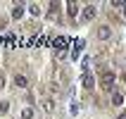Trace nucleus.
<instances>
[{"label": "nucleus", "instance_id": "obj_4", "mask_svg": "<svg viewBox=\"0 0 126 119\" xmlns=\"http://www.w3.org/2000/svg\"><path fill=\"white\" fill-rule=\"evenodd\" d=\"M110 36H112V29H110V26H100V29H98V38H102V41H107Z\"/></svg>", "mask_w": 126, "mask_h": 119}, {"label": "nucleus", "instance_id": "obj_16", "mask_svg": "<svg viewBox=\"0 0 126 119\" xmlns=\"http://www.w3.org/2000/svg\"><path fill=\"white\" fill-rule=\"evenodd\" d=\"M69 110H71V114H79V102H76V100H71V107H69Z\"/></svg>", "mask_w": 126, "mask_h": 119}, {"label": "nucleus", "instance_id": "obj_9", "mask_svg": "<svg viewBox=\"0 0 126 119\" xmlns=\"http://www.w3.org/2000/svg\"><path fill=\"white\" fill-rule=\"evenodd\" d=\"M121 102H124V95H121V93H114L112 95V105H121Z\"/></svg>", "mask_w": 126, "mask_h": 119}, {"label": "nucleus", "instance_id": "obj_15", "mask_svg": "<svg viewBox=\"0 0 126 119\" xmlns=\"http://www.w3.org/2000/svg\"><path fill=\"white\" fill-rule=\"evenodd\" d=\"M7 110H10V102L2 100V102H0V114H7Z\"/></svg>", "mask_w": 126, "mask_h": 119}, {"label": "nucleus", "instance_id": "obj_14", "mask_svg": "<svg viewBox=\"0 0 126 119\" xmlns=\"http://www.w3.org/2000/svg\"><path fill=\"white\" fill-rule=\"evenodd\" d=\"M29 12H31V14H36V17H38V14H41V7H38V5H29Z\"/></svg>", "mask_w": 126, "mask_h": 119}, {"label": "nucleus", "instance_id": "obj_19", "mask_svg": "<svg viewBox=\"0 0 126 119\" xmlns=\"http://www.w3.org/2000/svg\"><path fill=\"white\" fill-rule=\"evenodd\" d=\"M117 119H126V112H121V114H119V117H117Z\"/></svg>", "mask_w": 126, "mask_h": 119}, {"label": "nucleus", "instance_id": "obj_20", "mask_svg": "<svg viewBox=\"0 0 126 119\" xmlns=\"http://www.w3.org/2000/svg\"><path fill=\"white\" fill-rule=\"evenodd\" d=\"M124 81H126V71H124Z\"/></svg>", "mask_w": 126, "mask_h": 119}, {"label": "nucleus", "instance_id": "obj_21", "mask_svg": "<svg viewBox=\"0 0 126 119\" xmlns=\"http://www.w3.org/2000/svg\"><path fill=\"white\" fill-rule=\"evenodd\" d=\"M124 17H126V7H124Z\"/></svg>", "mask_w": 126, "mask_h": 119}, {"label": "nucleus", "instance_id": "obj_1", "mask_svg": "<svg viewBox=\"0 0 126 119\" xmlns=\"http://www.w3.org/2000/svg\"><path fill=\"white\" fill-rule=\"evenodd\" d=\"M100 88H105V91H112L114 88V71L105 69L100 74Z\"/></svg>", "mask_w": 126, "mask_h": 119}, {"label": "nucleus", "instance_id": "obj_6", "mask_svg": "<svg viewBox=\"0 0 126 119\" xmlns=\"http://www.w3.org/2000/svg\"><path fill=\"white\" fill-rule=\"evenodd\" d=\"M14 84L19 86V88H26V86H29V79L24 76V74H17V76H14Z\"/></svg>", "mask_w": 126, "mask_h": 119}, {"label": "nucleus", "instance_id": "obj_17", "mask_svg": "<svg viewBox=\"0 0 126 119\" xmlns=\"http://www.w3.org/2000/svg\"><path fill=\"white\" fill-rule=\"evenodd\" d=\"M112 7H126V2H121V0H114V2H112Z\"/></svg>", "mask_w": 126, "mask_h": 119}, {"label": "nucleus", "instance_id": "obj_3", "mask_svg": "<svg viewBox=\"0 0 126 119\" xmlns=\"http://www.w3.org/2000/svg\"><path fill=\"white\" fill-rule=\"evenodd\" d=\"M81 50H83V41L79 38V41L74 43V50H71V60H79V57H81Z\"/></svg>", "mask_w": 126, "mask_h": 119}, {"label": "nucleus", "instance_id": "obj_11", "mask_svg": "<svg viewBox=\"0 0 126 119\" xmlns=\"http://www.w3.org/2000/svg\"><path fill=\"white\" fill-rule=\"evenodd\" d=\"M43 107H45V112H55V102H52V100H45Z\"/></svg>", "mask_w": 126, "mask_h": 119}, {"label": "nucleus", "instance_id": "obj_13", "mask_svg": "<svg viewBox=\"0 0 126 119\" xmlns=\"http://www.w3.org/2000/svg\"><path fill=\"white\" fill-rule=\"evenodd\" d=\"M88 67H91V57H86L83 62H81V69H83V74H88Z\"/></svg>", "mask_w": 126, "mask_h": 119}, {"label": "nucleus", "instance_id": "obj_12", "mask_svg": "<svg viewBox=\"0 0 126 119\" xmlns=\"http://www.w3.org/2000/svg\"><path fill=\"white\" fill-rule=\"evenodd\" d=\"M55 45H57V52H62V48L67 45V38H57V41H55Z\"/></svg>", "mask_w": 126, "mask_h": 119}, {"label": "nucleus", "instance_id": "obj_18", "mask_svg": "<svg viewBox=\"0 0 126 119\" xmlns=\"http://www.w3.org/2000/svg\"><path fill=\"white\" fill-rule=\"evenodd\" d=\"M2 86H5V76H0V88H2Z\"/></svg>", "mask_w": 126, "mask_h": 119}, {"label": "nucleus", "instance_id": "obj_7", "mask_svg": "<svg viewBox=\"0 0 126 119\" xmlns=\"http://www.w3.org/2000/svg\"><path fill=\"white\" fill-rule=\"evenodd\" d=\"M81 84H83V88H93V86H95V79H93L91 74H83V79H81Z\"/></svg>", "mask_w": 126, "mask_h": 119}, {"label": "nucleus", "instance_id": "obj_5", "mask_svg": "<svg viewBox=\"0 0 126 119\" xmlns=\"http://www.w3.org/2000/svg\"><path fill=\"white\" fill-rule=\"evenodd\" d=\"M24 10H26V7L21 5V2H19V5H14V7H12V19H21V14H24Z\"/></svg>", "mask_w": 126, "mask_h": 119}, {"label": "nucleus", "instance_id": "obj_2", "mask_svg": "<svg viewBox=\"0 0 126 119\" xmlns=\"http://www.w3.org/2000/svg\"><path fill=\"white\" fill-rule=\"evenodd\" d=\"M95 14H98L95 5H88V7H83V12H81V19H83V21H93V19H95Z\"/></svg>", "mask_w": 126, "mask_h": 119}, {"label": "nucleus", "instance_id": "obj_10", "mask_svg": "<svg viewBox=\"0 0 126 119\" xmlns=\"http://www.w3.org/2000/svg\"><path fill=\"white\" fill-rule=\"evenodd\" d=\"M33 117V110H31V107H24V110H21V119H31Z\"/></svg>", "mask_w": 126, "mask_h": 119}, {"label": "nucleus", "instance_id": "obj_8", "mask_svg": "<svg viewBox=\"0 0 126 119\" xmlns=\"http://www.w3.org/2000/svg\"><path fill=\"white\" fill-rule=\"evenodd\" d=\"M67 12H69V17H76V12H79L76 2H67Z\"/></svg>", "mask_w": 126, "mask_h": 119}]
</instances>
